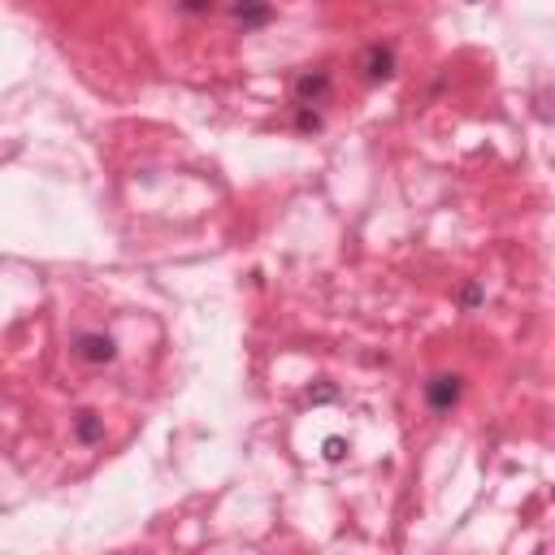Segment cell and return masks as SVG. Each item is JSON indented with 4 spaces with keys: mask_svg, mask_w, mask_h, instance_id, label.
<instances>
[{
    "mask_svg": "<svg viewBox=\"0 0 555 555\" xmlns=\"http://www.w3.org/2000/svg\"><path fill=\"white\" fill-rule=\"evenodd\" d=\"M425 399H429V408H438V412H447L452 404L460 399V378H434L429 387H425Z\"/></svg>",
    "mask_w": 555,
    "mask_h": 555,
    "instance_id": "6da1fadb",
    "label": "cell"
},
{
    "mask_svg": "<svg viewBox=\"0 0 555 555\" xmlns=\"http://www.w3.org/2000/svg\"><path fill=\"white\" fill-rule=\"evenodd\" d=\"M326 92H330L326 69H313V74H299V78H295V100H299V104H313V100H322Z\"/></svg>",
    "mask_w": 555,
    "mask_h": 555,
    "instance_id": "7a4b0ae2",
    "label": "cell"
},
{
    "mask_svg": "<svg viewBox=\"0 0 555 555\" xmlns=\"http://www.w3.org/2000/svg\"><path fill=\"white\" fill-rule=\"evenodd\" d=\"M78 356L92 360V364L113 360V339H109V334H83V339H78Z\"/></svg>",
    "mask_w": 555,
    "mask_h": 555,
    "instance_id": "3957f363",
    "label": "cell"
},
{
    "mask_svg": "<svg viewBox=\"0 0 555 555\" xmlns=\"http://www.w3.org/2000/svg\"><path fill=\"white\" fill-rule=\"evenodd\" d=\"M234 18H239L243 27H265V22L273 18V9H269L265 0H239V4H234Z\"/></svg>",
    "mask_w": 555,
    "mask_h": 555,
    "instance_id": "277c9868",
    "label": "cell"
},
{
    "mask_svg": "<svg viewBox=\"0 0 555 555\" xmlns=\"http://www.w3.org/2000/svg\"><path fill=\"white\" fill-rule=\"evenodd\" d=\"M364 74L378 83V78H391L395 74V53L391 48H369V57H364Z\"/></svg>",
    "mask_w": 555,
    "mask_h": 555,
    "instance_id": "5b68a950",
    "label": "cell"
},
{
    "mask_svg": "<svg viewBox=\"0 0 555 555\" xmlns=\"http://www.w3.org/2000/svg\"><path fill=\"white\" fill-rule=\"evenodd\" d=\"M100 434H104L100 417H96V412H83V417H78V438H83V443H96Z\"/></svg>",
    "mask_w": 555,
    "mask_h": 555,
    "instance_id": "8992f818",
    "label": "cell"
},
{
    "mask_svg": "<svg viewBox=\"0 0 555 555\" xmlns=\"http://www.w3.org/2000/svg\"><path fill=\"white\" fill-rule=\"evenodd\" d=\"M322 456H326L330 464H339V460L347 456V443H343V438H326V447H322Z\"/></svg>",
    "mask_w": 555,
    "mask_h": 555,
    "instance_id": "52a82bcc",
    "label": "cell"
},
{
    "mask_svg": "<svg viewBox=\"0 0 555 555\" xmlns=\"http://www.w3.org/2000/svg\"><path fill=\"white\" fill-rule=\"evenodd\" d=\"M208 4H213V0H183V9H187V13H204Z\"/></svg>",
    "mask_w": 555,
    "mask_h": 555,
    "instance_id": "ba28073f",
    "label": "cell"
},
{
    "mask_svg": "<svg viewBox=\"0 0 555 555\" xmlns=\"http://www.w3.org/2000/svg\"><path fill=\"white\" fill-rule=\"evenodd\" d=\"M322 399H334V387H322V391H313V404H322Z\"/></svg>",
    "mask_w": 555,
    "mask_h": 555,
    "instance_id": "9c48e42d",
    "label": "cell"
}]
</instances>
